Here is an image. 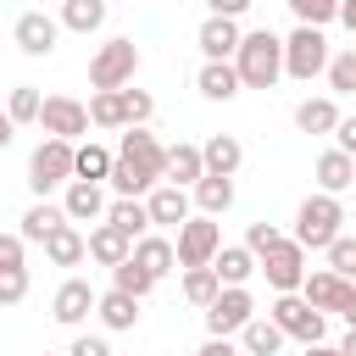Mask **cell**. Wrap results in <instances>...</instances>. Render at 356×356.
<instances>
[{"mask_svg": "<svg viewBox=\"0 0 356 356\" xmlns=\"http://www.w3.org/2000/svg\"><path fill=\"white\" fill-rule=\"evenodd\" d=\"M167 184V145L150 128H128L117 145V167H111V189L128 200H145L150 189Z\"/></svg>", "mask_w": 356, "mask_h": 356, "instance_id": "cell-1", "label": "cell"}, {"mask_svg": "<svg viewBox=\"0 0 356 356\" xmlns=\"http://www.w3.org/2000/svg\"><path fill=\"white\" fill-rule=\"evenodd\" d=\"M234 67H239L245 89H273L284 78V39L273 28H250L245 44H239V56H234Z\"/></svg>", "mask_w": 356, "mask_h": 356, "instance_id": "cell-2", "label": "cell"}, {"mask_svg": "<svg viewBox=\"0 0 356 356\" xmlns=\"http://www.w3.org/2000/svg\"><path fill=\"white\" fill-rule=\"evenodd\" d=\"M345 234V206H339V195H306L300 206H295V245H306V250H328L334 239Z\"/></svg>", "mask_w": 356, "mask_h": 356, "instance_id": "cell-3", "label": "cell"}, {"mask_svg": "<svg viewBox=\"0 0 356 356\" xmlns=\"http://www.w3.org/2000/svg\"><path fill=\"white\" fill-rule=\"evenodd\" d=\"M78 178V145L72 139H39L28 156V189L44 200L50 189H67Z\"/></svg>", "mask_w": 356, "mask_h": 356, "instance_id": "cell-4", "label": "cell"}, {"mask_svg": "<svg viewBox=\"0 0 356 356\" xmlns=\"http://www.w3.org/2000/svg\"><path fill=\"white\" fill-rule=\"evenodd\" d=\"M328 61H334V50H328L323 28H300L295 22V33L284 39V78H295V83L328 78Z\"/></svg>", "mask_w": 356, "mask_h": 356, "instance_id": "cell-5", "label": "cell"}, {"mask_svg": "<svg viewBox=\"0 0 356 356\" xmlns=\"http://www.w3.org/2000/svg\"><path fill=\"white\" fill-rule=\"evenodd\" d=\"M139 72V44L134 39H106L89 56V89H128Z\"/></svg>", "mask_w": 356, "mask_h": 356, "instance_id": "cell-6", "label": "cell"}, {"mask_svg": "<svg viewBox=\"0 0 356 356\" xmlns=\"http://www.w3.org/2000/svg\"><path fill=\"white\" fill-rule=\"evenodd\" d=\"M256 317H261V312H256V295H250V284H239V289H222V295L206 306V334H211V339H239Z\"/></svg>", "mask_w": 356, "mask_h": 356, "instance_id": "cell-7", "label": "cell"}, {"mask_svg": "<svg viewBox=\"0 0 356 356\" xmlns=\"http://www.w3.org/2000/svg\"><path fill=\"white\" fill-rule=\"evenodd\" d=\"M267 317H273L289 339H300V345H323V334H328V312H317L306 295H278V300L267 306Z\"/></svg>", "mask_w": 356, "mask_h": 356, "instance_id": "cell-8", "label": "cell"}, {"mask_svg": "<svg viewBox=\"0 0 356 356\" xmlns=\"http://www.w3.org/2000/svg\"><path fill=\"white\" fill-rule=\"evenodd\" d=\"M39 128H44V139H72V145H78L95 122H89V106H83V100H72V95H44Z\"/></svg>", "mask_w": 356, "mask_h": 356, "instance_id": "cell-9", "label": "cell"}, {"mask_svg": "<svg viewBox=\"0 0 356 356\" xmlns=\"http://www.w3.org/2000/svg\"><path fill=\"white\" fill-rule=\"evenodd\" d=\"M217 250H222V228H217V217H200V211H195V217L178 228V267H211Z\"/></svg>", "mask_w": 356, "mask_h": 356, "instance_id": "cell-10", "label": "cell"}, {"mask_svg": "<svg viewBox=\"0 0 356 356\" xmlns=\"http://www.w3.org/2000/svg\"><path fill=\"white\" fill-rule=\"evenodd\" d=\"M261 278L278 289V295H300L306 289V278H312V267H306V245H278L273 256H261Z\"/></svg>", "mask_w": 356, "mask_h": 356, "instance_id": "cell-11", "label": "cell"}, {"mask_svg": "<svg viewBox=\"0 0 356 356\" xmlns=\"http://www.w3.org/2000/svg\"><path fill=\"white\" fill-rule=\"evenodd\" d=\"M11 39H17V50H22V56L44 61V56L56 50V39H61V17H44V11H22V17L11 22Z\"/></svg>", "mask_w": 356, "mask_h": 356, "instance_id": "cell-12", "label": "cell"}, {"mask_svg": "<svg viewBox=\"0 0 356 356\" xmlns=\"http://www.w3.org/2000/svg\"><path fill=\"white\" fill-rule=\"evenodd\" d=\"M195 44H200L206 61H234L239 44H245V28H239V17H211L206 11V22L195 28Z\"/></svg>", "mask_w": 356, "mask_h": 356, "instance_id": "cell-13", "label": "cell"}, {"mask_svg": "<svg viewBox=\"0 0 356 356\" xmlns=\"http://www.w3.org/2000/svg\"><path fill=\"white\" fill-rule=\"evenodd\" d=\"M95 306H100V295L89 289V278H67V284L50 295V317H56L61 328H78V323H83Z\"/></svg>", "mask_w": 356, "mask_h": 356, "instance_id": "cell-14", "label": "cell"}, {"mask_svg": "<svg viewBox=\"0 0 356 356\" xmlns=\"http://www.w3.org/2000/svg\"><path fill=\"white\" fill-rule=\"evenodd\" d=\"M145 206H150V222H156V228H184V222L195 217V195H189V189H178V184L150 189V195H145Z\"/></svg>", "mask_w": 356, "mask_h": 356, "instance_id": "cell-15", "label": "cell"}, {"mask_svg": "<svg viewBox=\"0 0 356 356\" xmlns=\"http://www.w3.org/2000/svg\"><path fill=\"white\" fill-rule=\"evenodd\" d=\"M339 122H345V111H339V100L334 95H306V100H295V128L300 134H339Z\"/></svg>", "mask_w": 356, "mask_h": 356, "instance_id": "cell-16", "label": "cell"}, {"mask_svg": "<svg viewBox=\"0 0 356 356\" xmlns=\"http://www.w3.org/2000/svg\"><path fill=\"white\" fill-rule=\"evenodd\" d=\"M61 206H67L72 222H106V211H111L106 189H100V184H83V178H72V184L61 189Z\"/></svg>", "mask_w": 356, "mask_h": 356, "instance_id": "cell-17", "label": "cell"}, {"mask_svg": "<svg viewBox=\"0 0 356 356\" xmlns=\"http://www.w3.org/2000/svg\"><path fill=\"white\" fill-rule=\"evenodd\" d=\"M350 289H356V284H350V278H339L334 267H312V278H306V289H300V295H306L317 312H345Z\"/></svg>", "mask_w": 356, "mask_h": 356, "instance_id": "cell-18", "label": "cell"}, {"mask_svg": "<svg viewBox=\"0 0 356 356\" xmlns=\"http://www.w3.org/2000/svg\"><path fill=\"white\" fill-rule=\"evenodd\" d=\"M200 178H206V150H200V145H189V139L167 145V184H178V189H195Z\"/></svg>", "mask_w": 356, "mask_h": 356, "instance_id": "cell-19", "label": "cell"}, {"mask_svg": "<svg viewBox=\"0 0 356 356\" xmlns=\"http://www.w3.org/2000/svg\"><path fill=\"white\" fill-rule=\"evenodd\" d=\"M134 256V239L117 228V222H95L89 228V261H100V267H122Z\"/></svg>", "mask_w": 356, "mask_h": 356, "instance_id": "cell-20", "label": "cell"}, {"mask_svg": "<svg viewBox=\"0 0 356 356\" xmlns=\"http://www.w3.org/2000/svg\"><path fill=\"white\" fill-rule=\"evenodd\" d=\"M134 261L161 284L167 273H178V239H167V234H145V239L134 245Z\"/></svg>", "mask_w": 356, "mask_h": 356, "instance_id": "cell-21", "label": "cell"}, {"mask_svg": "<svg viewBox=\"0 0 356 356\" xmlns=\"http://www.w3.org/2000/svg\"><path fill=\"white\" fill-rule=\"evenodd\" d=\"M195 89H200L206 100H234V95L245 89V78H239V67H234V61H200Z\"/></svg>", "mask_w": 356, "mask_h": 356, "instance_id": "cell-22", "label": "cell"}, {"mask_svg": "<svg viewBox=\"0 0 356 356\" xmlns=\"http://www.w3.org/2000/svg\"><path fill=\"white\" fill-rule=\"evenodd\" d=\"M317 189H323V195H345V189H356V156H345L339 145L323 150V156H317Z\"/></svg>", "mask_w": 356, "mask_h": 356, "instance_id": "cell-23", "label": "cell"}, {"mask_svg": "<svg viewBox=\"0 0 356 356\" xmlns=\"http://www.w3.org/2000/svg\"><path fill=\"white\" fill-rule=\"evenodd\" d=\"M61 222H72V217H67V206H50V200H33V206H28L22 217H17V234H22L28 245H44V239H50V234H56Z\"/></svg>", "mask_w": 356, "mask_h": 356, "instance_id": "cell-24", "label": "cell"}, {"mask_svg": "<svg viewBox=\"0 0 356 356\" xmlns=\"http://www.w3.org/2000/svg\"><path fill=\"white\" fill-rule=\"evenodd\" d=\"M83 256H89V234H83L78 222H61V228L44 239V261H50V267H78Z\"/></svg>", "mask_w": 356, "mask_h": 356, "instance_id": "cell-25", "label": "cell"}, {"mask_svg": "<svg viewBox=\"0 0 356 356\" xmlns=\"http://www.w3.org/2000/svg\"><path fill=\"white\" fill-rule=\"evenodd\" d=\"M211 267H217V278H222L228 289H239V284H250V278L261 273V256H256L250 245H222Z\"/></svg>", "mask_w": 356, "mask_h": 356, "instance_id": "cell-26", "label": "cell"}, {"mask_svg": "<svg viewBox=\"0 0 356 356\" xmlns=\"http://www.w3.org/2000/svg\"><path fill=\"white\" fill-rule=\"evenodd\" d=\"M95 317H100V328L128 334V328H139V300H134V295H122V289H106V295H100V306H95Z\"/></svg>", "mask_w": 356, "mask_h": 356, "instance_id": "cell-27", "label": "cell"}, {"mask_svg": "<svg viewBox=\"0 0 356 356\" xmlns=\"http://www.w3.org/2000/svg\"><path fill=\"white\" fill-rule=\"evenodd\" d=\"M200 150H206V172H217V178H234V172H239V161H245L239 134H211Z\"/></svg>", "mask_w": 356, "mask_h": 356, "instance_id": "cell-28", "label": "cell"}, {"mask_svg": "<svg viewBox=\"0 0 356 356\" xmlns=\"http://www.w3.org/2000/svg\"><path fill=\"white\" fill-rule=\"evenodd\" d=\"M106 222H117V228H122L134 245H139L145 234H156V222H150V206H145V200H128V195H117V200H111Z\"/></svg>", "mask_w": 356, "mask_h": 356, "instance_id": "cell-29", "label": "cell"}, {"mask_svg": "<svg viewBox=\"0 0 356 356\" xmlns=\"http://www.w3.org/2000/svg\"><path fill=\"white\" fill-rule=\"evenodd\" d=\"M189 195H195V211H200V217H222V211L234 206V178H217V172H206V178H200Z\"/></svg>", "mask_w": 356, "mask_h": 356, "instance_id": "cell-30", "label": "cell"}, {"mask_svg": "<svg viewBox=\"0 0 356 356\" xmlns=\"http://www.w3.org/2000/svg\"><path fill=\"white\" fill-rule=\"evenodd\" d=\"M284 339H289V334H284L273 317H256V323L239 334V350H245V356H278V350H284Z\"/></svg>", "mask_w": 356, "mask_h": 356, "instance_id": "cell-31", "label": "cell"}, {"mask_svg": "<svg viewBox=\"0 0 356 356\" xmlns=\"http://www.w3.org/2000/svg\"><path fill=\"white\" fill-rule=\"evenodd\" d=\"M222 289H228V284L217 278V267H184V300H189V306H200V312H206Z\"/></svg>", "mask_w": 356, "mask_h": 356, "instance_id": "cell-32", "label": "cell"}, {"mask_svg": "<svg viewBox=\"0 0 356 356\" xmlns=\"http://www.w3.org/2000/svg\"><path fill=\"white\" fill-rule=\"evenodd\" d=\"M89 122H95V128H128L122 89H95V95H89Z\"/></svg>", "mask_w": 356, "mask_h": 356, "instance_id": "cell-33", "label": "cell"}, {"mask_svg": "<svg viewBox=\"0 0 356 356\" xmlns=\"http://www.w3.org/2000/svg\"><path fill=\"white\" fill-rule=\"evenodd\" d=\"M61 28H72V33L106 28V0H61Z\"/></svg>", "mask_w": 356, "mask_h": 356, "instance_id": "cell-34", "label": "cell"}, {"mask_svg": "<svg viewBox=\"0 0 356 356\" xmlns=\"http://www.w3.org/2000/svg\"><path fill=\"white\" fill-rule=\"evenodd\" d=\"M111 167H117V156L106 150V145H78V178L83 184H111Z\"/></svg>", "mask_w": 356, "mask_h": 356, "instance_id": "cell-35", "label": "cell"}, {"mask_svg": "<svg viewBox=\"0 0 356 356\" xmlns=\"http://www.w3.org/2000/svg\"><path fill=\"white\" fill-rule=\"evenodd\" d=\"M39 111H44V95L33 89V83H11V100H6V117L22 128V122H39Z\"/></svg>", "mask_w": 356, "mask_h": 356, "instance_id": "cell-36", "label": "cell"}, {"mask_svg": "<svg viewBox=\"0 0 356 356\" xmlns=\"http://www.w3.org/2000/svg\"><path fill=\"white\" fill-rule=\"evenodd\" d=\"M111 289H122V295H134V300H145V295L156 289V278H150V273H145V267H139V261L128 256L122 267H111Z\"/></svg>", "mask_w": 356, "mask_h": 356, "instance_id": "cell-37", "label": "cell"}, {"mask_svg": "<svg viewBox=\"0 0 356 356\" xmlns=\"http://www.w3.org/2000/svg\"><path fill=\"white\" fill-rule=\"evenodd\" d=\"M284 6L295 11L300 28H328V22H339V0H284Z\"/></svg>", "mask_w": 356, "mask_h": 356, "instance_id": "cell-38", "label": "cell"}, {"mask_svg": "<svg viewBox=\"0 0 356 356\" xmlns=\"http://www.w3.org/2000/svg\"><path fill=\"white\" fill-rule=\"evenodd\" d=\"M289 239H295V234H284V228H278V222H267V217L245 228V245H250L256 256H273V250H278V245H289Z\"/></svg>", "mask_w": 356, "mask_h": 356, "instance_id": "cell-39", "label": "cell"}, {"mask_svg": "<svg viewBox=\"0 0 356 356\" xmlns=\"http://www.w3.org/2000/svg\"><path fill=\"white\" fill-rule=\"evenodd\" d=\"M328 95H356V50L328 61Z\"/></svg>", "mask_w": 356, "mask_h": 356, "instance_id": "cell-40", "label": "cell"}, {"mask_svg": "<svg viewBox=\"0 0 356 356\" xmlns=\"http://www.w3.org/2000/svg\"><path fill=\"white\" fill-rule=\"evenodd\" d=\"M323 256H328V267H334L339 278H350V284H356V239H350V234H339Z\"/></svg>", "mask_w": 356, "mask_h": 356, "instance_id": "cell-41", "label": "cell"}, {"mask_svg": "<svg viewBox=\"0 0 356 356\" xmlns=\"http://www.w3.org/2000/svg\"><path fill=\"white\" fill-rule=\"evenodd\" d=\"M122 106H128V128H145L156 117V95L150 89H122Z\"/></svg>", "mask_w": 356, "mask_h": 356, "instance_id": "cell-42", "label": "cell"}, {"mask_svg": "<svg viewBox=\"0 0 356 356\" xmlns=\"http://www.w3.org/2000/svg\"><path fill=\"white\" fill-rule=\"evenodd\" d=\"M28 295V267H6L0 273V306H22Z\"/></svg>", "mask_w": 356, "mask_h": 356, "instance_id": "cell-43", "label": "cell"}, {"mask_svg": "<svg viewBox=\"0 0 356 356\" xmlns=\"http://www.w3.org/2000/svg\"><path fill=\"white\" fill-rule=\"evenodd\" d=\"M67 356H111V345H106L100 334H78V339L67 345Z\"/></svg>", "mask_w": 356, "mask_h": 356, "instance_id": "cell-44", "label": "cell"}, {"mask_svg": "<svg viewBox=\"0 0 356 356\" xmlns=\"http://www.w3.org/2000/svg\"><path fill=\"white\" fill-rule=\"evenodd\" d=\"M195 356H245V350H239V339H211V334H206V345H200Z\"/></svg>", "mask_w": 356, "mask_h": 356, "instance_id": "cell-45", "label": "cell"}, {"mask_svg": "<svg viewBox=\"0 0 356 356\" xmlns=\"http://www.w3.org/2000/svg\"><path fill=\"white\" fill-rule=\"evenodd\" d=\"M206 6H211V17H245L256 0H206Z\"/></svg>", "mask_w": 356, "mask_h": 356, "instance_id": "cell-46", "label": "cell"}, {"mask_svg": "<svg viewBox=\"0 0 356 356\" xmlns=\"http://www.w3.org/2000/svg\"><path fill=\"white\" fill-rule=\"evenodd\" d=\"M334 145H339L345 156H356V117H345V122H339V134H334Z\"/></svg>", "mask_w": 356, "mask_h": 356, "instance_id": "cell-47", "label": "cell"}, {"mask_svg": "<svg viewBox=\"0 0 356 356\" xmlns=\"http://www.w3.org/2000/svg\"><path fill=\"white\" fill-rule=\"evenodd\" d=\"M339 22H345V28L356 33V0H339Z\"/></svg>", "mask_w": 356, "mask_h": 356, "instance_id": "cell-48", "label": "cell"}, {"mask_svg": "<svg viewBox=\"0 0 356 356\" xmlns=\"http://www.w3.org/2000/svg\"><path fill=\"white\" fill-rule=\"evenodd\" d=\"M300 356H345V350H339V345H306Z\"/></svg>", "mask_w": 356, "mask_h": 356, "instance_id": "cell-49", "label": "cell"}, {"mask_svg": "<svg viewBox=\"0 0 356 356\" xmlns=\"http://www.w3.org/2000/svg\"><path fill=\"white\" fill-rule=\"evenodd\" d=\"M339 317H345V328H356V289H350V300H345V312H339Z\"/></svg>", "mask_w": 356, "mask_h": 356, "instance_id": "cell-50", "label": "cell"}, {"mask_svg": "<svg viewBox=\"0 0 356 356\" xmlns=\"http://www.w3.org/2000/svg\"><path fill=\"white\" fill-rule=\"evenodd\" d=\"M339 350H345V356H356V328H345V339H339Z\"/></svg>", "mask_w": 356, "mask_h": 356, "instance_id": "cell-51", "label": "cell"}, {"mask_svg": "<svg viewBox=\"0 0 356 356\" xmlns=\"http://www.w3.org/2000/svg\"><path fill=\"white\" fill-rule=\"evenodd\" d=\"M44 356H50V350H44Z\"/></svg>", "mask_w": 356, "mask_h": 356, "instance_id": "cell-52", "label": "cell"}, {"mask_svg": "<svg viewBox=\"0 0 356 356\" xmlns=\"http://www.w3.org/2000/svg\"><path fill=\"white\" fill-rule=\"evenodd\" d=\"M350 50H356V44H350Z\"/></svg>", "mask_w": 356, "mask_h": 356, "instance_id": "cell-53", "label": "cell"}]
</instances>
